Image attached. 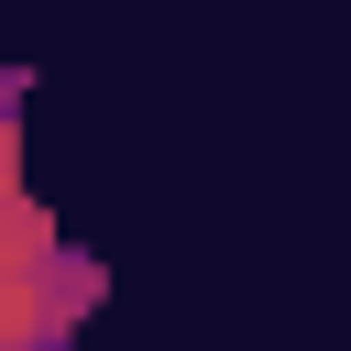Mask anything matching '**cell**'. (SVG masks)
Segmentation results:
<instances>
[{
  "label": "cell",
  "instance_id": "6da1fadb",
  "mask_svg": "<svg viewBox=\"0 0 351 351\" xmlns=\"http://www.w3.org/2000/svg\"><path fill=\"white\" fill-rule=\"evenodd\" d=\"M110 296L99 252L44 219V197L0 165V351H66V329Z\"/></svg>",
  "mask_w": 351,
  "mask_h": 351
}]
</instances>
